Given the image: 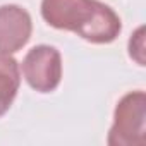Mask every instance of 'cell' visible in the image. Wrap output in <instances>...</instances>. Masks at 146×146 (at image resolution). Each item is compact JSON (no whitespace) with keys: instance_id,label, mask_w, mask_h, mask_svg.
<instances>
[{"instance_id":"4","label":"cell","mask_w":146,"mask_h":146,"mask_svg":"<svg viewBox=\"0 0 146 146\" xmlns=\"http://www.w3.org/2000/svg\"><path fill=\"white\" fill-rule=\"evenodd\" d=\"M31 33L33 21L26 9L16 4L0 5V52H19L28 45Z\"/></svg>"},{"instance_id":"2","label":"cell","mask_w":146,"mask_h":146,"mask_svg":"<svg viewBox=\"0 0 146 146\" xmlns=\"http://www.w3.org/2000/svg\"><path fill=\"white\" fill-rule=\"evenodd\" d=\"M107 143L110 146L146 144V93L143 90L129 91L117 102Z\"/></svg>"},{"instance_id":"3","label":"cell","mask_w":146,"mask_h":146,"mask_svg":"<svg viewBox=\"0 0 146 146\" xmlns=\"http://www.w3.org/2000/svg\"><path fill=\"white\" fill-rule=\"evenodd\" d=\"M26 83L38 93H52L62 81V55L55 46H33L21 65Z\"/></svg>"},{"instance_id":"6","label":"cell","mask_w":146,"mask_h":146,"mask_svg":"<svg viewBox=\"0 0 146 146\" xmlns=\"http://www.w3.org/2000/svg\"><path fill=\"white\" fill-rule=\"evenodd\" d=\"M129 57L141 67L146 65L144 58V26H139L129 40Z\"/></svg>"},{"instance_id":"1","label":"cell","mask_w":146,"mask_h":146,"mask_svg":"<svg viewBox=\"0 0 146 146\" xmlns=\"http://www.w3.org/2000/svg\"><path fill=\"white\" fill-rule=\"evenodd\" d=\"M41 17L48 26L95 45L115 41L122 31L119 14L100 0H41Z\"/></svg>"},{"instance_id":"5","label":"cell","mask_w":146,"mask_h":146,"mask_svg":"<svg viewBox=\"0 0 146 146\" xmlns=\"http://www.w3.org/2000/svg\"><path fill=\"white\" fill-rule=\"evenodd\" d=\"M21 86V67L11 55L0 52V117L12 107Z\"/></svg>"}]
</instances>
